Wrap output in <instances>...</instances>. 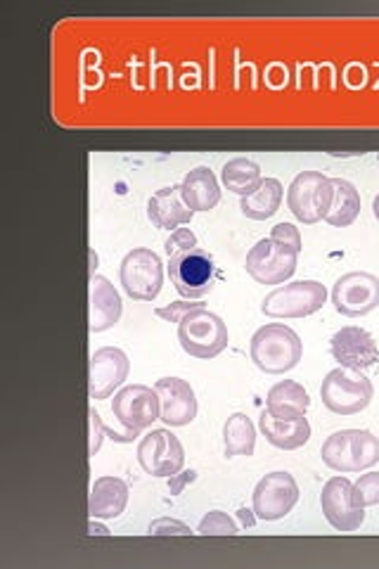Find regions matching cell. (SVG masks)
<instances>
[{
	"instance_id": "obj_18",
	"label": "cell",
	"mask_w": 379,
	"mask_h": 569,
	"mask_svg": "<svg viewBox=\"0 0 379 569\" xmlns=\"http://www.w3.org/2000/svg\"><path fill=\"white\" fill-rule=\"evenodd\" d=\"M123 301L114 284L104 276H90V332H104L119 323Z\"/></svg>"
},
{
	"instance_id": "obj_34",
	"label": "cell",
	"mask_w": 379,
	"mask_h": 569,
	"mask_svg": "<svg viewBox=\"0 0 379 569\" xmlns=\"http://www.w3.org/2000/svg\"><path fill=\"white\" fill-rule=\"evenodd\" d=\"M88 418H90V447H88V456H96L100 451V447H102V439L107 435V427L102 425L100 413H96V408H90Z\"/></svg>"
},
{
	"instance_id": "obj_37",
	"label": "cell",
	"mask_w": 379,
	"mask_h": 569,
	"mask_svg": "<svg viewBox=\"0 0 379 569\" xmlns=\"http://www.w3.org/2000/svg\"><path fill=\"white\" fill-rule=\"evenodd\" d=\"M88 533H93V537H96V533H98V537H107V533H110V529L102 527V525H98V522H96V518H90Z\"/></svg>"
},
{
	"instance_id": "obj_19",
	"label": "cell",
	"mask_w": 379,
	"mask_h": 569,
	"mask_svg": "<svg viewBox=\"0 0 379 569\" xmlns=\"http://www.w3.org/2000/svg\"><path fill=\"white\" fill-rule=\"evenodd\" d=\"M192 217L195 211L186 204L180 183L157 190L148 200V219L161 230H171L173 233L176 228H183L186 223H190Z\"/></svg>"
},
{
	"instance_id": "obj_7",
	"label": "cell",
	"mask_w": 379,
	"mask_h": 569,
	"mask_svg": "<svg viewBox=\"0 0 379 569\" xmlns=\"http://www.w3.org/2000/svg\"><path fill=\"white\" fill-rule=\"evenodd\" d=\"M119 280L123 292L136 301H154L164 284V266L148 247H136L121 259Z\"/></svg>"
},
{
	"instance_id": "obj_11",
	"label": "cell",
	"mask_w": 379,
	"mask_h": 569,
	"mask_svg": "<svg viewBox=\"0 0 379 569\" xmlns=\"http://www.w3.org/2000/svg\"><path fill=\"white\" fill-rule=\"evenodd\" d=\"M299 503V485L290 472H270L251 493V510H255L257 520L263 522H278L287 518Z\"/></svg>"
},
{
	"instance_id": "obj_10",
	"label": "cell",
	"mask_w": 379,
	"mask_h": 569,
	"mask_svg": "<svg viewBox=\"0 0 379 569\" xmlns=\"http://www.w3.org/2000/svg\"><path fill=\"white\" fill-rule=\"evenodd\" d=\"M213 257L202 247L183 249L169 257V276L183 299H202L213 288Z\"/></svg>"
},
{
	"instance_id": "obj_28",
	"label": "cell",
	"mask_w": 379,
	"mask_h": 569,
	"mask_svg": "<svg viewBox=\"0 0 379 569\" xmlns=\"http://www.w3.org/2000/svg\"><path fill=\"white\" fill-rule=\"evenodd\" d=\"M197 533H202V537H235V533H240V527L226 512L211 510L197 527Z\"/></svg>"
},
{
	"instance_id": "obj_16",
	"label": "cell",
	"mask_w": 379,
	"mask_h": 569,
	"mask_svg": "<svg viewBox=\"0 0 379 569\" xmlns=\"http://www.w3.org/2000/svg\"><path fill=\"white\" fill-rule=\"evenodd\" d=\"M330 353L339 366L353 370H368L379 361V347L375 337L358 326L337 330L330 340Z\"/></svg>"
},
{
	"instance_id": "obj_20",
	"label": "cell",
	"mask_w": 379,
	"mask_h": 569,
	"mask_svg": "<svg viewBox=\"0 0 379 569\" xmlns=\"http://www.w3.org/2000/svg\"><path fill=\"white\" fill-rule=\"evenodd\" d=\"M129 506V485L121 477L104 475L96 479L93 489H90L88 512L96 520H117Z\"/></svg>"
},
{
	"instance_id": "obj_17",
	"label": "cell",
	"mask_w": 379,
	"mask_h": 569,
	"mask_svg": "<svg viewBox=\"0 0 379 569\" xmlns=\"http://www.w3.org/2000/svg\"><path fill=\"white\" fill-rule=\"evenodd\" d=\"M159 397L161 416L159 420L169 427H186L197 418V397L190 382L180 378H161L154 385Z\"/></svg>"
},
{
	"instance_id": "obj_35",
	"label": "cell",
	"mask_w": 379,
	"mask_h": 569,
	"mask_svg": "<svg viewBox=\"0 0 379 569\" xmlns=\"http://www.w3.org/2000/svg\"><path fill=\"white\" fill-rule=\"evenodd\" d=\"M195 479H197V472H195V470H188V472H178V475L169 477V491H171V496H178L180 491L186 489V485L195 482Z\"/></svg>"
},
{
	"instance_id": "obj_14",
	"label": "cell",
	"mask_w": 379,
	"mask_h": 569,
	"mask_svg": "<svg viewBox=\"0 0 379 569\" xmlns=\"http://www.w3.org/2000/svg\"><path fill=\"white\" fill-rule=\"evenodd\" d=\"M332 307L347 318L372 313L379 307V278L366 271L341 276L332 288Z\"/></svg>"
},
{
	"instance_id": "obj_15",
	"label": "cell",
	"mask_w": 379,
	"mask_h": 569,
	"mask_svg": "<svg viewBox=\"0 0 379 569\" xmlns=\"http://www.w3.org/2000/svg\"><path fill=\"white\" fill-rule=\"evenodd\" d=\"M131 372V361L126 351L119 347H102L93 351L90 356V385H88V395L90 399L102 401L107 397L114 395V389H119L126 380H129Z\"/></svg>"
},
{
	"instance_id": "obj_25",
	"label": "cell",
	"mask_w": 379,
	"mask_h": 569,
	"mask_svg": "<svg viewBox=\"0 0 379 569\" xmlns=\"http://www.w3.org/2000/svg\"><path fill=\"white\" fill-rule=\"evenodd\" d=\"M332 204L325 221L335 228H349L360 213V194L347 178H332Z\"/></svg>"
},
{
	"instance_id": "obj_9",
	"label": "cell",
	"mask_w": 379,
	"mask_h": 569,
	"mask_svg": "<svg viewBox=\"0 0 379 569\" xmlns=\"http://www.w3.org/2000/svg\"><path fill=\"white\" fill-rule=\"evenodd\" d=\"M299 252L273 238H263L249 249L245 269L259 284H282L297 271Z\"/></svg>"
},
{
	"instance_id": "obj_38",
	"label": "cell",
	"mask_w": 379,
	"mask_h": 569,
	"mask_svg": "<svg viewBox=\"0 0 379 569\" xmlns=\"http://www.w3.org/2000/svg\"><path fill=\"white\" fill-rule=\"evenodd\" d=\"M372 213H375V219L379 221V194H375V200H372Z\"/></svg>"
},
{
	"instance_id": "obj_13",
	"label": "cell",
	"mask_w": 379,
	"mask_h": 569,
	"mask_svg": "<svg viewBox=\"0 0 379 569\" xmlns=\"http://www.w3.org/2000/svg\"><path fill=\"white\" fill-rule=\"evenodd\" d=\"M140 468L152 477H173L186 466V449L171 430H152L138 443Z\"/></svg>"
},
{
	"instance_id": "obj_21",
	"label": "cell",
	"mask_w": 379,
	"mask_h": 569,
	"mask_svg": "<svg viewBox=\"0 0 379 569\" xmlns=\"http://www.w3.org/2000/svg\"><path fill=\"white\" fill-rule=\"evenodd\" d=\"M259 430L263 432L268 443H273V447L280 451H297L306 447L311 439V422L306 416L282 420L263 411L259 418Z\"/></svg>"
},
{
	"instance_id": "obj_26",
	"label": "cell",
	"mask_w": 379,
	"mask_h": 569,
	"mask_svg": "<svg viewBox=\"0 0 379 569\" xmlns=\"http://www.w3.org/2000/svg\"><path fill=\"white\" fill-rule=\"evenodd\" d=\"M223 449L228 458L255 456L257 451V427L245 413H232L223 425Z\"/></svg>"
},
{
	"instance_id": "obj_36",
	"label": "cell",
	"mask_w": 379,
	"mask_h": 569,
	"mask_svg": "<svg viewBox=\"0 0 379 569\" xmlns=\"http://www.w3.org/2000/svg\"><path fill=\"white\" fill-rule=\"evenodd\" d=\"M238 518H240V522H242L245 527H255V522H257L255 510H247V508L238 510Z\"/></svg>"
},
{
	"instance_id": "obj_31",
	"label": "cell",
	"mask_w": 379,
	"mask_h": 569,
	"mask_svg": "<svg viewBox=\"0 0 379 569\" xmlns=\"http://www.w3.org/2000/svg\"><path fill=\"white\" fill-rule=\"evenodd\" d=\"M148 533H150V537H190L192 529L180 520L159 518L148 527Z\"/></svg>"
},
{
	"instance_id": "obj_33",
	"label": "cell",
	"mask_w": 379,
	"mask_h": 569,
	"mask_svg": "<svg viewBox=\"0 0 379 569\" xmlns=\"http://www.w3.org/2000/svg\"><path fill=\"white\" fill-rule=\"evenodd\" d=\"M270 238L297 249V252L301 254V233H299V228L295 223H278L273 228V233H270Z\"/></svg>"
},
{
	"instance_id": "obj_29",
	"label": "cell",
	"mask_w": 379,
	"mask_h": 569,
	"mask_svg": "<svg viewBox=\"0 0 379 569\" xmlns=\"http://www.w3.org/2000/svg\"><path fill=\"white\" fill-rule=\"evenodd\" d=\"M197 309H205L202 299H180V301H171L167 307H159L154 313L157 318L167 320V323H180V320Z\"/></svg>"
},
{
	"instance_id": "obj_8",
	"label": "cell",
	"mask_w": 379,
	"mask_h": 569,
	"mask_svg": "<svg viewBox=\"0 0 379 569\" xmlns=\"http://www.w3.org/2000/svg\"><path fill=\"white\" fill-rule=\"evenodd\" d=\"M325 301H328V290L318 280H297L290 284H278L270 292L261 311L270 318H306L318 313Z\"/></svg>"
},
{
	"instance_id": "obj_23",
	"label": "cell",
	"mask_w": 379,
	"mask_h": 569,
	"mask_svg": "<svg viewBox=\"0 0 379 569\" xmlns=\"http://www.w3.org/2000/svg\"><path fill=\"white\" fill-rule=\"evenodd\" d=\"M309 408H311L309 391L295 380H282L273 385L266 397V411L273 418H282V420L301 418L306 416Z\"/></svg>"
},
{
	"instance_id": "obj_2",
	"label": "cell",
	"mask_w": 379,
	"mask_h": 569,
	"mask_svg": "<svg viewBox=\"0 0 379 569\" xmlns=\"http://www.w3.org/2000/svg\"><path fill=\"white\" fill-rule=\"evenodd\" d=\"M322 462L335 472H360L379 462V437L370 430H341L320 449Z\"/></svg>"
},
{
	"instance_id": "obj_4",
	"label": "cell",
	"mask_w": 379,
	"mask_h": 569,
	"mask_svg": "<svg viewBox=\"0 0 379 569\" xmlns=\"http://www.w3.org/2000/svg\"><path fill=\"white\" fill-rule=\"evenodd\" d=\"M112 413L114 418L123 425L126 435H114L107 430L114 441L129 443L133 441L140 432H146L148 427H152L154 420L161 416V406L157 391L146 387V385H129L119 389L112 401Z\"/></svg>"
},
{
	"instance_id": "obj_32",
	"label": "cell",
	"mask_w": 379,
	"mask_h": 569,
	"mask_svg": "<svg viewBox=\"0 0 379 569\" xmlns=\"http://www.w3.org/2000/svg\"><path fill=\"white\" fill-rule=\"evenodd\" d=\"M192 247H197V236L192 233L190 228H176L164 242V249H167L169 257L183 252V249H192Z\"/></svg>"
},
{
	"instance_id": "obj_39",
	"label": "cell",
	"mask_w": 379,
	"mask_h": 569,
	"mask_svg": "<svg viewBox=\"0 0 379 569\" xmlns=\"http://www.w3.org/2000/svg\"><path fill=\"white\" fill-rule=\"evenodd\" d=\"M377 162H379V154H377Z\"/></svg>"
},
{
	"instance_id": "obj_27",
	"label": "cell",
	"mask_w": 379,
	"mask_h": 569,
	"mask_svg": "<svg viewBox=\"0 0 379 569\" xmlns=\"http://www.w3.org/2000/svg\"><path fill=\"white\" fill-rule=\"evenodd\" d=\"M261 181V167L249 157H235L221 169V183L230 192L240 194V198H247V194L255 192Z\"/></svg>"
},
{
	"instance_id": "obj_6",
	"label": "cell",
	"mask_w": 379,
	"mask_h": 569,
	"mask_svg": "<svg viewBox=\"0 0 379 569\" xmlns=\"http://www.w3.org/2000/svg\"><path fill=\"white\" fill-rule=\"evenodd\" d=\"M332 192V178L320 171H301L287 188V207L297 221L311 226L328 217Z\"/></svg>"
},
{
	"instance_id": "obj_1",
	"label": "cell",
	"mask_w": 379,
	"mask_h": 569,
	"mask_svg": "<svg viewBox=\"0 0 379 569\" xmlns=\"http://www.w3.org/2000/svg\"><path fill=\"white\" fill-rule=\"evenodd\" d=\"M249 356L266 376H282L299 366L303 356L301 337L282 323H268L251 337Z\"/></svg>"
},
{
	"instance_id": "obj_24",
	"label": "cell",
	"mask_w": 379,
	"mask_h": 569,
	"mask_svg": "<svg viewBox=\"0 0 379 569\" xmlns=\"http://www.w3.org/2000/svg\"><path fill=\"white\" fill-rule=\"evenodd\" d=\"M285 198V188L278 178H263L259 188L240 200V211L251 221H266L276 217Z\"/></svg>"
},
{
	"instance_id": "obj_5",
	"label": "cell",
	"mask_w": 379,
	"mask_h": 569,
	"mask_svg": "<svg viewBox=\"0 0 379 569\" xmlns=\"http://www.w3.org/2000/svg\"><path fill=\"white\" fill-rule=\"evenodd\" d=\"M228 326L209 309H197L178 323V342L192 359H216L228 349Z\"/></svg>"
},
{
	"instance_id": "obj_3",
	"label": "cell",
	"mask_w": 379,
	"mask_h": 569,
	"mask_svg": "<svg viewBox=\"0 0 379 569\" xmlns=\"http://www.w3.org/2000/svg\"><path fill=\"white\" fill-rule=\"evenodd\" d=\"M372 397L375 387L363 376V370L345 366L330 370L320 385V399L335 416H356L366 411Z\"/></svg>"
},
{
	"instance_id": "obj_22",
	"label": "cell",
	"mask_w": 379,
	"mask_h": 569,
	"mask_svg": "<svg viewBox=\"0 0 379 569\" xmlns=\"http://www.w3.org/2000/svg\"><path fill=\"white\" fill-rule=\"evenodd\" d=\"M180 190H183L186 204L197 211H211L216 204L221 202V186L219 178L213 176L209 167H195L188 171L180 181Z\"/></svg>"
},
{
	"instance_id": "obj_12",
	"label": "cell",
	"mask_w": 379,
	"mask_h": 569,
	"mask_svg": "<svg viewBox=\"0 0 379 569\" xmlns=\"http://www.w3.org/2000/svg\"><path fill=\"white\" fill-rule=\"evenodd\" d=\"M320 508L325 520L337 531H358L366 522V506L356 498L353 482L349 477H332L325 482Z\"/></svg>"
},
{
	"instance_id": "obj_30",
	"label": "cell",
	"mask_w": 379,
	"mask_h": 569,
	"mask_svg": "<svg viewBox=\"0 0 379 569\" xmlns=\"http://www.w3.org/2000/svg\"><path fill=\"white\" fill-rule=\"evenodd\" d=\"M353 493L366 508L379 506V472H368L353 485Z\"/></svg>"
}]
</instances>
